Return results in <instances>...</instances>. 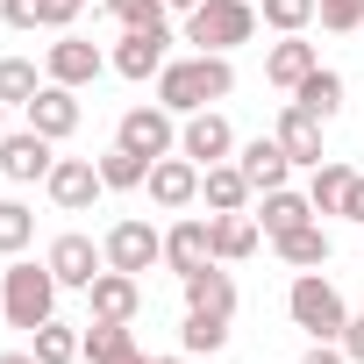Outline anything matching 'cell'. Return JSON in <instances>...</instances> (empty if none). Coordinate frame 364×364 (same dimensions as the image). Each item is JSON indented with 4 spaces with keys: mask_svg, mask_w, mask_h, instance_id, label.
I'll list each match as a JSON object with an SVG mask.
<instances>
[{
    "mask_svg": "<svg viewBox=\"0 0 364 364\" xmlns=\"http://www.w3.org/2000/svg\"><path fill=\"white\" fill-rule=\"evenodd\" d=\"M257 36V0H200V8H186V43L200 50H236Z\"/></svg>",
    "mask_w": 364,
    "mask_h": 364,
    "instance_id": "cell-3",
    "label": "cell"
},
{
    "mask_svg": "<svg viewBox=\"0 0 364 364\" xmlns=\"http://www.w3.org/2000/svg\"><path fill=\"white\" fill-rule=\"evenodd\" d=\"M36 357H43V364H72V357H86V336H79V328H65V321L50 314V321L36 328Z\"/></svg>",
    "mask_w": 364,
    "mask_h": 364,
    "instance_id": "cell-32",
    "label": "cell"
},
{
    "mask_svg": "<svg viewBox=\"0 0 364 364\" xmlns=\"http://www.w3.org/2000/svg\"><path fill=\"white\" fill-rule=\"evenodd\" d=\"M336 343H343V357H350V364H364V314H350Z\"/></svg>",
    "mask_w": 364,
    "mask_h": 364,
    "instance_id": "cell-37",
    "label": "cell"
},
{
    "mask_svg": "<svg viewBox=\"0 0 364 364\" xmlns=\"http://www.w3.org/2000/svg\"><path fill=\"white\" fill-rule=\"evenodd\" d=\"M100 178H107V193H136V186H150V157H136V150H107L100 157Z\"/></svg>",
    "mask_w": 364,
    "mask_h": 364,
    "instance_id": "cell-29",
    "label": "cell"
},
{
    "mask_svg": "<svg viewBox=\"0 0 364 364\" xmlns=\"http://www.w3.org/2000/svg\"><path fill=\"white\" fill-rule=\"evenodd\" d=\"M229 93H236V65H229L222 50L171 58V65L157 72V107H171L178 122H186V114H200V107H215V100H229Z\"/></svg>",
    "mask_w": 364,
    "mask_h": 364,
    "instance_id": "cell-1",
    "label": "cell"
},
{
    "mask_svg": "<svg viewBox=\"0 0 364 364\" xmlns=\"http://www.w3.org/2000/svg\"><path fill=\"white\" fill-rule=\"evenodd\" d=\"M178 350H186V357H215V350H229V321L186 307V321H178Z\"/></svg>",
    "mask_w": 364,
    "mask_h": 364,
    "instance_id": "cell-26",
    "label": "cell"
},
{
    "mask_svg": "<svg viewBox=\"0 0 364 364\" xmlns=\"http://www.w3.org/2000/svg\"><path fill=\"white\" fill-rule=\"evenodd\" d=\"M100 250H107V264H114V272H136V279H143L150 264H164V236H157L150 222H136V215H129V222H114Z\"/></svg>",
    "mask_w": 364,
    "mask_h": 364,
    "instance_id": "cell-10",
    "label": "cell"
},
{
    "mask_svg": "<svg viewBox=\"0 0 364 364\" xmlns=\"http://www.w3.org/2000/svg\"><path fill=\"white\" fill-rule=\"evenodd\" d=\"M164 264L186 279L200 264H215V215H186V222H171L164 229Z\"/></svg>",
    "mask_w": 364,
    "mask_h": 364,
    "instance_id": "cell-11",
    "label": "cell"
},
{
    "mask_svg": "<svg viewBox=\"0 0 364 364\" xmlns=\"http://www.w3.org/2000/svg\"><path fill=\"white\" fill-rule=\"evenodd\" d=\"M150 364H186V350H178V357H150Z\"/></svg>",
    "mask_w": 364,
    "mask_h": 364,
    "instance_id": "cell-42",
    "label": "cell"
},
{
    "mask_svg": "<svg viewBox=\"0 0 364 364\" xmlns=\"http://www.w3.org/2000/svg\"><path fill=\"white\" fill-rule=\"evenodd\" d=\"M86 364H150L129 336V321H86Z\"/></svg>",
    "mask_w": 364,
    "mask_h": 364,
    "instance_id": "cell-23",
    "label": "cell"
},
{
    "mask_svg": "<svg viewBox=\"0 0 364 364\" xmlns=\"http://www.w3.org/2000/svg\"><path fill=\"white\" fill-rule=\"evenodd\" d=\"M272 136L286 143V157H293V164H307V171L321 164V114H307L300 100H286V114H279V129H272Z\"/></svg>",
    "mask_w": 364,
    "mask_h": 364,
    "instance_id": "cell-18",
    "label": "cell"
},
{
    "mask_svg": "<svg viewBox=\"0 0 364 364\" xmlns=\"http://www.w3.org/2000/svg\"><path fill=\"white\" fill-rule=\"evenodd\" d=\"M43 264L58 272V286H72V293H86L100 272H107V250L93 243V236H79V229H65L50 250H43Z\"/></svg>",
    "mask_w": 364,
    "mask_h": 364,
    "instance_id": "cell-7",
    "label": "cell"
},
{
    "mask_svg": "<svg viewBox=\"0 0 364 364\" xmlns=\"http://www.w3.org/2000/svg\"><path fill=\"white\" fill-rule=\"evenodd\" d=\"M350 164H336V157H321L314 164V178H307V200H314V215H343V193H350Z\"/></svg>",
    "mask_w": 364,
    "mask_h": 364,
    "instance_id": "cell-28",
    "label": "cell"
},
{
    "mask_svg": "<svg viewBox=\"0 0 364 364\" xmlns=\"http://www.w3.org/2000/svg\"><path fill=\"white\" fill-rule=\"evenodd\" d=\"M264 243V229H257V215H215V264H243L250 250Z\"/></svg>",
    "mask_w": 364,
    "mask_h": 364,
    "instance_id": "cell-24",
    "label": "cell"
},
{
    "mask_svg": "<svg viewBox=\"0 0 364 364\" xmlns=\"http://www.w3.org/2000/svg\"><path fill=\"white\" fill-rule=\"evenodd\" d=\"M164 50H171V29H122V43H114L107 65H114L122 79H157V72L171 65Z\"/></svg>",
    "mask_w": 364,
    "mask_h": 364,
    "instance_id": "cell-13",
    "label": "cell"
},
{
    "mask_svg": "<svg viewBox=\"0 0 364 364\" xmlns=\"http://www.w3.org/2000/svg\"><path fill=\"white\" fill-rule=\"evenodd\" d=\"M178 286H186V307H200V314H236V279L222 272V264H200V272H186V279H178Z\"/></svg>",
    "mask_w": 364,
    "mask_h": 364,
    "instance_id": "cell-19",
    "label": "cell"
},
{
    "mask_svg": "<svg viewBox=\"0 0 364 364\" xmlns=\"http://www.w3.org/2000/svg\"><path fill=\"white\" fill-rule=\"evenodd\" d=\"M328 36H350V29H364V0H321V15H314Z\"/></svg>",
    "mask_w": 364,
    "mask_h": 364,
    "instance_id": "cell-35",
    "label": "cell"
},
{
    "mask_svg": "<svg viewBox=\"0 0 364 364\" xmlns=\"http://www.w3.org/2000/svg\"><path fill=\"white\" fill-rule=\"evenodd\" d=\"M286 314H293V328H307L314 343H336V336H343V321H350L343 293H336L321 272H300V279H293V293H286Z\"/></svg>",
    "mask_w": 364,
    "mask_h": 364,
    "instance_id": "cell-4",
    "label": "cell"
},
{
    "mask_svg": "<svg viewBox=\"0 0 364 364\" xmlns=\"http://www.w3.org/2000/svg\"><path fill=\"white\" fill-rule=\"evenodd\" d=\"M86 307H93V321H136V307H143V279L107 264V272L86 286Z\"/></svg>",
    "mask_w": 364,
    "mask_h": 364,
    "instance_id": "cell-15",
    "label": "cell"
},
{
    "mask_svg": "<svg viewBox=\"0 0 364 364\" xmlns=\"http://www.w3.org/2000/svg\"><path fill=\"white\" fill-rule=\"evenodd\" d=\"M22 114H29V129H36V136L65 143V136L79 129V86H58V79H43V93H36Z\"/></svg>",
    "mask_w": 364,
    "mask_h": 364,
    "instance_id": "cell-14",
    "label": "cell"
},
{
    "mask_svg": "<svg viewBox=\"0 0 364 364\" xmlns=\"http://www.w3.org/2000/svg\"><path fill=\"white\" fill-rule=\"evenodd\" d=\"M300 364H350V357H343V343H314Z\"/></svg>",
    "mask_w": 364,
    "mask_h": 364,
    "instance_id": "cell-39",
    "label": "cell"
},
{
    "mask_svg": "<svg viewBox=\"0 0 364 364\" xmlns=\"http://www.w3.org/2000/svg\"><path fill=\"white\" fill-rule=\"evenodd\" d=\"M300 222H314V200L293 193V186H272L264 208H257V229H264V236H286V229H300Z\"/></svg>",
    "mask_w": 364,
    "mask_h": 364,
    "instance_id": "cell-25",
    "label": "cell"
},
{
    "mask_svg": "<svg viewBox=\"0 0 364 364\" xmlns=\"http://www.w3.org/2000/svg\"><path fill=\"white\" fill-rule=\"evenodd\" d=\"M272 250H279V257H286L293 272H321L336 243H328V229H321V222H300V229H286V236H272Z\"/></svg>",
    "mask_w": 364,
    "mask_h": 364,
    "instance_id": "cell-22",
    "label": "cell"
},
{
    "mask_svg": "<svg viewBox=\"0 0 364 364\" xmlns=\"http://www.w3.org/2000/svg\"><path fill=\"white\" fill-rule=\"evenodd\" d=\"M229 150H236V129H229L222 107H200V114L178 122V157H193L200 171H208V164H229Z\"/></svg>",
    "mask_w": 364,
    "mask_h": 364,
    "instance_id": "cell-6",
    "label": "cell"
},
{
    "mask_svg": "<svg viewBox=\"0 0 364 364\" xmlns=\"http://www.w3.org/2000/svg\"><path fill=\"white\" fill-rule=\"evenodd\" d=\"M0 364H43L36 350H8V357H0Z\"/></svg>",
    "mask_w": 364,
    "mask_h": 364,
    "instance_id": "cell-40",
    "label": "cell"
},
{
    "mask_svg": "<svg viewBox=\"0 0 364 364\" xmlns=\"http://www.w3.org/2000/svg\"><path fill=\"white\" fill-rule=\"evenodd\" d=\"M314 65H321V50H314V43H300V36H279V43L264 50V79H272L279 93H293Z\"/></svg>",
    "mask_w": 364,
    "mask_h": 364,
    "instance_id": "cell-20",
    "label": "cell"
},
{
    "mask_svg": "<svg viewBox=\"0 0 364 364\" xmlns=\"http://www.w3.org/2000/svg\"><path fill=\"white\" fill-rule=\"evenodd\" d=\"M107 15L122 22V29H164V0H107Z\"/></svg>",
    "mask_w": 364,
    "mask_h": 364,
    "instance_id": "cell-34",
    "label": "cell"
},
{
    "mask_svg": "<svg viewBox=\"0 0 364 364\" xmlns=\"http://www.w3.org/2000/svg\"><path fill=\"white\" fill-rule=\"evenodd\" d=\"M293 100L307 107V114H321V122H336V107H343V72H328V65H314L300 86H293Z\"/></svg>",
    "mask_w": 364,
    "mask_h": 364,
    "instance_id": "cell-27",
    "label": "cell"
},
{
    "mask_svg": "<svg viewBox=\"0 0 364 364\" xmlns=\"http://www.w3.org/2000/svg\"><path fill=\"white\" fill-rule=\"evenodd\" d=\"M79 8H86V0H79Z\"/></svg>",
    "mask_w": 364,
    "mask_h": 364,
    "instance_id": "cell-44",
    "label": "cell"
},
{
    "mask_svg": "<svg viewBox=\"0 0 364 364\" xmlns=\"http://www.w3.org/2000/svg\"><path fill=\"white\" fill-rule=\"evenodd\" d=\"M58 272L50 264H29V257H8V272H0V314H8V328H43L58 314Z\"/></svg>",
    "mask_w": 364,
    "mask_h": 364,
    "instance_id": "cell-2",
    "label": "cell"
},
{
    "mask_svg": "<svg viewBox=\"0 0 364 364\" xmlns=\"http://www.w3.org/2000/svg\"><path fill=\"white\" fill-rule=\"evenodd\" d=\"M36 243V215L22 200H0V257H22Z\"/></svg>",
    "mask_w": 364,
    "mask_h": 364,
    "instance_id": "cell-33",
    "label": "cell"
},
{
    "mask_svg": "<svg viewBox=\"0 0 364 364\" xmlns=\"http://www.w3.org/2000/svg\"><path fill=\"white\" fill-rule=\"evenodd\" d=\"M236 164H243V178H250L257 193H272V186H286V178H293V157H286L279 136H250V143L236 150Z\"/></svg>",
    "mask_w": 364,
    "mask_h": 364,
    "instance_id": "cell-17",
    "label": "cell"
},
{
    "mask_svg": "<svg viewBox=\"0 0 364 364\" xmlns=\"http://www.w3.org/2000/svg\"><path fill=\"white\" fill-rule=\"evenodd\" d=\"M164 8H178V15H186V8H200V0H164Z\"/></svg>",
    "mask_w": 364,
    "mask_h": 364,
    "instance_id": "cell-41",
    "label": "cell"
},
{
    "mask_svg": "<svg viewBox=\"0 0 364 364\" xmlns=\"http://www.w3.org/2000/svg\"><path fill=\"white\" fill-rule=\"evenodd\" d=\"M43 79H50V72H36L29 58H0V100H8V107H29V100L43 93Z\"/></svg>",
    "mask_w": 364,
    "mask_h": 364,
    "instance_id": "cell-30",
    "label": "cell"
},
{
    "mask_svg": "<svg viewBox=\"0 0 364 364\" xmlns=\"http://www.w3.org/2000/svg\"><path fill=\"white\" fill-rule=\"evenodd\" d=\"M50 164H58L50 136H36V129H8V136H0V171H8L15 186H43Z\"/></svg>",
    "mask_w": 364,
    "mask_h": 364,
    "instance_id": "cell-9",
    "label": "cell"
},
{
    "mask_svg": "<svg viewBox=\"0 0 364 364\" xmlns=\"http://www.w3.org/2000/svg\"><path fill=\"white\" fill-rule=\"evenodd\" d=\"M0 136H8V100H0Z\"/></svg>",
    "mask_w": 364,
    "mask_h": 364,
    "instance_id": "cell-43",
    "label": "cell"
},
{
    "mask_svg": "<svg viewBox=\"0 0 364 364\" xmlns=\"http://www.w3.org/2000/svg\"><path fill=\"white\" fill-rule=\"evenodd\" d=\"M114 143L157 164V157H171V150H178V114H171V107H157V100H150V107H129V114H122V129H114Z\"/></svg>",
    "mask_w": 364,
    "mask_h": 364,
    "instance_id": "cell-5",
    "label": "cell"
},
{
    "mask_svg": "<svg viewBox=\"0 0 364 364\" xmlns=\"http://www.w3.org/2000/svg\"><path fill=\"white\" fill-rule=\"evenodd\" d=\"M43 193H50L65 215H86V208L107 193V178H100V164H93V157H58V164H50V178H43Z\"/></svg>",
    "mask_w": 364,
    "mask_h": 364,
    "instance_id": "cell-8",
    "label": "cell"
},
{
    "mask_svg": "<svg viewBox=\"0 0 364 364\" xmlns=\"http://www.w3.org/2000/svg\"><path fill=\"white\" fill-rule=\"evenodd\" d=\"M150 200L171 208V215H178V208H193V200H200V164H193V157H178V150L157 157V164H150Z\"/></svg>",
    "mask_w": 364,
    "mask_h": 364,
    "instance_id": "cell-16",
    "label": "cell"
},
{
    "mask_svg": "<svg viewBox=\"0 0 364 364\" xmlns=\"http://www.w3.org/2000/svg\"><path fill=\"white\" fill-rule=\"evenodd\" d=\"M0 22L8 29H43V0H0Z\"/></svg>",
    "mask_w": 364,
    "mask_h": 364,
    "instance_id": "cell-36",
    "label": "cell"
},
{
    "mask_svg": "<svg viewBox=\"0 0 364 364\" xmlns=\"http://www.w3.org/2000/svg\"><path fill=\"white\" fill-rule=\"evenodd\" d=\"M343 222H357V229H364V171L350 178V193H343Z\"/></svg>",
    "mask_w": 364,
    "mask_h": 364,
    "instance_id": "cell-38",
    "label": "cell"
},
{
    "mask_svg": "<svg viewBox=\"0 0 364 364\" xmlns=\"http://www.w3.org/2000/svg\"><path fill=\"white\" fill-rule=\"evenodd\" d=\"M250 178H243V164H208L200 171V200H208V215H236V208H250Z\"/></svg>",
    "mask_w": 364,
    "mask_h": 364,
    "instance_id": "cell-21",
    "label": "cell"
},
{
    "mask_svg": "<svg viewBox=\"0 0 364 364\" xmlns=\"http://www.w3.org/2000/svg\"><path fill=\"white\" fill-rule=\"evenodd\" d=\"M43 72L58 79V86H93L100 72H107V58H100V43H86V36H58L50 50H43Z\"/></svg>",
    "mask_w": 364,
    "mask_h": 364,
    "instance_id": "cell-12",
    "label": "cell"
},
{
    "mask_svg": "<svg viewBox=\"0 0 364 364\" xmlns=\"http://www.w3.org/2000/svg\"><path fill=\"white\" fill-rule=\"evenodd\" d=\"M314 15H321V0H257V22L279 29V36H300Z\"/></svg>",
    "mask_w": 364,
    "mask_h": 364,
    "instance_id": "cell-31",
    "label": "cell"
}]
</instances>
